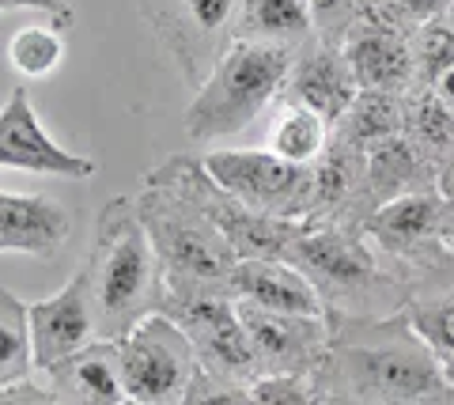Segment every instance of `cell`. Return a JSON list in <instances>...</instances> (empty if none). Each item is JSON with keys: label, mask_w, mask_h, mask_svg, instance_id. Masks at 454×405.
I'll return each mask as SVG.
<instances>
[{"label": "cell", "mask_w": 454, "mask_h": 405, "mask_svg": "<svg viewBox=\"0 0 454 405\" xmlns=\"http://www.w3.org/2000/svg\"><path fill=\"white\" fill-rule=\"evenodd\" d=\"M330 318L325 353L307 375L322 405H450L454 379L405 311Z\"/></svg>", "instance_id": "cell-1"}, {"label": "cell", "mask_w": 454, "mask_h": 405, "mask_svg": "<svg viewBox=\"0 0 454 405\" xmlns=\"http://www.w3.org/2000/svg\"><path fill=\"white\" fill-rule=\"evenodd\" d=\"M83 273L91 284L95 330L103 341H121L137 323L163 311V261L137 216L133 198H114L98 208Z\"/></svg>", "instance_id": "cell-2"}, {"label": "cell", "mask_w": 454, "mask_h": 405, "mask_svg": "<svg viewBox=\"0 0 454 405\" xmlns=\"http://www.w3.org/2000/svg\"><path fill=\"white\" fill-rule=\"evenodd\" d=\"M288 261L315 284L325 315L382 318L409 303L405 273L390 265L356 228L340 223H307L295 235Z\"/></svg>", "instance_id": "cell-3"}, {"label": "cell", "mask_w": 454, "mask_h": 405, "mask_svg": "<svg viewBox=\"0 0 454 405\" xmlns=\"http://www.w3.org/2000/svg\"><path fill=\"white\" fill-rule=\"evenodd\" d=\"M133 201L155 254L163 261L167 296H208V292L231 296L239 254L186 190L148 171Z\"/></svg>", "instance_id": "cell-4"}, {"label": "cell", "mask_w": 454, "mask_h": 405, "mask_svg": "<svg viewBox=\"0 0 454 405\" xmlns=\"http://www.w3.org/2000/svg\"><path fill=\"white\" fill-rule=\"evenodd\" d=\"M295 50L262 46V42H231V50L216 61L205 83L186 106V136L197 144H212L243 133L280 99Z\"/></svg>", "instance_id": "cell-5"}, {"label": "cell", "mask_w": 454, "mask_h": 405, "mask_svg": "<svg viewBox=\"0 0 454 405\" xmlns=\"http://www.w3.org/2000/svg\"><path fill=\"white\" fill-rule=\"evenodd\" d=\"M137 12L190 91L201 88L235 42L239 0H137Z\"/></svg>", "instance_id": "cell-6"}, {"label": "cell", "mask_w": 454, "mask_h": 405, "mask_svg": "<svg viewBox=\"0 0 454 405\" xmlns=\"http://www.w3.org/2000/svg\"><path fill=\"white\" fill-rule=\"evenodd\" d=\"M364 239L405 273H424L454 254V201L443 190H417L375 208L360 223Z\"/></svg>", "instance_id": "cell-7"}, {"label": "cell", "mask_w": 454, "mask_h": 405, "mask_svg": "<svg viewBox=\"0 0 454 405\" xmlns=\"http://www.w3.org/2000/svg\"><path fill=\"white\" fill-rule=\"evenodd\" d=\"M155 175L170 178L175 186H182L190 198L201 205V213L223 231V239L231 243V250L243 258H288V250L295 243L307 223H292V220H273L247 208L235 193H227L216 178L208 175V167L201 156H190V152H175L167 156L160 167H152Z\"/></svg>", "instance_id": "cell-8"}, {"label": "cell", "mask_w": 454, "mask_h": 405, "mask_svg": "<svg viewBox=\"0 0 454 405\" xmlns=\"http://www.w3.org/2000/svg\"><path fill=\"white\" fill-rule=\"evenodd\" d=\"M201 160L208 175L254 213L310 223V213H315V167L292 163L269 148L205 152Z\"/></svg>", "instance_id": "cell-9"}, {"label": "cell", "mask_w": 454, "mask_h": 405, "mask_svg": "<svg viewBox=\"0 0 454 405\" xmlns=\"http://www.w3.org/2000/svg\"><path fill=\"white\" fill-rule=\"evenodd\" d=\"M125 394L140 405H182L201 360L175 318L155 311L118 341Z\"/></svg>", "instance_id": "cell-10"}, {"label": "cell", "mask_w": 454, "mask_h": 405, "mask_svg": "<svg viewBox=\"0 0 454 405\" xmlns=\"http://www.w3.org/2000/svg\"><path fill=\"white\" fill-rule=\"evenodd\" d=\"M163 315L190 333L197 348L201 368L223 379L254 383L258 379V360L247 338L243 315H239V300L227 292H208V296H167Z\"/></svg>", "instance_id": "cell-11"}, {"label": "cell", "mask_w": 454, "mask_h": 405, "mask_svg": "<svg viewBox=\"0 0 454 405\" xmlns=\"http://www.w3.org/2000/svg\"><path fill=\"white\" fill-rule=\"evenodd\" d=\"M239 315L258 360V379L262 375H310L330 341L325 315H284L254 303H239Z\"/></svg>", "instance_id": "cell-12"}, {"label": "cell", "mask_w": 454, "mask_h": 405, "mask_svg": "<svg viewBox=\"0 0 454 405\" xmlns=\"http://www.w3.org/2000/svg\"><path fill=\"white\" fill-rule=\"evenodd\" d=\"M0 167H16V171L50 178H76V183L98 171L95 160L80 156V152H65L42 129L27 88H16L8 95V103L0 106Z\"/></svg>", "instance_id": "cell-13"}, {"label": "cell", "mask_w": 454, "mask_h": 405, "mask_svg": "<svg viewBox=\"0 0 454 405\" xmlns=\"http://www.w3.org/2000/svg\"><path fill=\"white\" fill-rule=\"evenodd\" d=\"M356 95H360V83L352 76V65L340 46L322 42L315 35L292 53V68H288V80H284L280 103L307 106L318 118L337 125Z\"/></svg>", "instance_id": "cell-14"}, {"label": "cell", "mask_w": 454, "mask_h": 405, "mask_svg": "<svg viewBox=\"0 0 454 405\" xmlns=\"http://www.w3.org/2000/svg\"><path fill=\"white\" fill-rule=\"evenodd\" d=\"M27 318H31V348H35V368L50 371L61 364L65 356L80 353L83 345L98 338L95 330V303L88 273H76L57 296L27 303Z\"/></svg>", "instance_id": "cell-15"}, {"label": "cell", "mask_w": 454, "mask_h": 405, "mask_svg": "<svg viewBox=\"0 0 454 405\" xmlns=\"http://www.w3.org/2000/svg\"><path fill=\"white\" fill-rule=\"evenodd\" d=\"M417 190H439V167L402 133V136H394V141L367 152V171H364L360 198H356V205H352L348 223H340V228L360 231V223L372 216L375 208L405 198V193H417Z\"/></svg>", "instance_id": "cell-16"}, {"label": "cell", "mask_w": 454, "mask_h": 405, "mask_svg": "<svg viewBox=\"0 0 454 405\" xmlns=\"http://www.w3.org/2000/svg\"><path fill=\"white\" fill-rule=\"evenodd\" d=\"M73 235V216L46 193L0 190V254L57 258Z\"/></svg>", "instance_id": "cell-17"}, {"label": "cell", "mask_w": 454, "mask_h": 405, "mask_svg": "<svg viewBox=\"0 0 454 405\" xmlns=\"http://www.w3.org/2000/svg\"><path fill=\"white\" fill-rule=\"evenodd\" d=\"M413 35L390 31V27L375 23H356L348 38L340 42L345 58L352 65L360 91H390L405 95L417 88V65H413Z\"/></svg>", "instance_id": "cell-18"}, {"label": "cell", "mask_w": 454, "mask_h": 405, "mask_svg": "<svg viewBox=\"0 0 454 405\" xmlns=\"http://www.w3.org/2000/svg\"><path fill=\"white\" fill-rule=\"evenodd\" d=\"M46 386L53 390L57 405H121L129 401L121 379V353L118 341L95 338L80 353L65 356L61 364L46 371Z\"/></svg>", "instance_id": "cell-19"}, {"label": "cell", "mask_w": 454, "mask_h": 405, "mask_svg": "<svg viewBox=\"0 0 454 405\" xmlns=\"http://www.w3.org/2000/svg\"><path fill=\"white\" fill-rule=\"evenodd\" d=\"M231 296L265 311L284 315H325L315 284L288 258H243L231 273Z\"/></svg>", "instance_id": "cell-20"}, {"label": "cell", "mask_w": 454, "mask_h": 405, "mask_svg": "<svg viewBox=\"0 0 454 405\" xmlns=\"http://www.w3.org/2000/svg\"><path fill=\"white\" fill-rule=\"evenodd\" d=\"M405 315L413 330L435 348L454 379V254L424 273L409 276Z\"/></svg>", "instance_id": "cell-21"}, {"label": "cell", "mask_w": 454, "mask_h": 405, "mask_svg": "<svg viewBox=\"0 0 454 405\" xmlns=\"http://www.w3.org/2000/svg\"><path fill=\"white\" fill-rule=\"evenodd\" d=\"M367 171V152L345 141H330L325 156L315 163V213L310 223H348Z\"/></svg>", "instance_id": "cell-22"}, {"label": "cell", "mask_w": 454, "mask_h": 405, "mask_svg": "<svg viewBox=\"0 0 454 405\" xmlns=\"http://www.w3.org/2000/svg\"><path fill=\"white\" fill-rule=\"evenodd\" d=\"M310 38H315V19L307 0H239L235 42L300 50Z\"/></svg>", "instance_id": "cell-23"}, {"label": "cell", "mask_w": 454, "mask_h": 405, "mask_svg": "<svg viewBox=\"0 0 454 405\" xmlns=\"http://www.w3.org/2000/svg\"><path fill=\"white\" fill-rule=\"evenodd\" d=\"M405 133V95L390 91H360L345 118L333 125V136L360 152H372L379 144Z\"/></svg>", "instance_id": "cell-24"}, {"label": "cell", "mask_w": 454, "mask_h": 405, "mask_svg": "<svg viewBox=\"0 0 454 405\" xmlns=\"http://www.w3.org/2000/svg\"><path fill=\"white\" fill-rule=\"evenodd\" d=\"M330 141H333V125L325 118H318L315 110H307V106L280 103L273 129H269V152H277V156L292 160V163L315 167L325 156Z\"/></svg>", "instance_id": "cell-25"}, {"label": "cell", "mask_w": 454, "mask_h": 405, "mask_svg": "<svg viewBox=\"0 0 454 405\" xmlns=\"http://www.w3.org/2000/svg\"><path fill=\"white\" fill-rule=\"evenodd\" d=\"M405 136L435 167H443L454 156V114L439 103V95L432 88L405 91Z\"/></svg>", "instance_id": "cell-26"}, {"label": "cell", "mask_w": 454, "mask_h": 405, "mask_svg": "<svg viewBox=\"0 0 454 405\" xmlns=\"http://www.w3.org/2000/svg\"><path fill=\"white\" fill-rule=\"evenodd\" d=\"M31 368H35V348H31L27 303L12 296L8 288H0V386L27 379Z\"/></svg>", "instance_id": "cell-27"}, {"label": "cell", "mask_w": 454, "mask_h": 405, "mask_svg": "<svg viewBox=\"0 0 454 405\" xmlns=\"http://www.w3.org/2000/svg\"><path fill=\"white\" fill-rule=\"evenodd\" d=\"M61 61H65L61 27H23V31L8 42V65L31 80L57 73Z\"/></svg>", "instance_id": "cell-28"}, {"label": "cell", "mask_w": 454, "mask_h": 405, "mask_svg": "<svg viewBox=\"0 0 454 405\" xmlns=\"http://www.w3.org/2000/svg\"><path fill=\"white\" fill-rule=\"evenodd\" d=\"M413 65H417V88L432 83L454 65V23L447 16L420 23L413 31Z\"/></svg>", "instance_id": "cell-29"}, {"label": "cell", "mask_w": 454, "mask_h": 405, "mask_svg": "<svg viewBox=\"0 0 454 405\" xmlns=\"http://www.w3.org/2000/svg\"><path fill=\"white\" fill-rule=\"evenodd\" d=\"M450 0H364V12L356 23L390 27V31L413 35L420 23L447 16Z\"/></svg>", "instance_id": "cell-30"}, {"label": "cell", "mask_w": 454, "mask_h": 405, "mask_svg": "<svg viewBox=\"0 0 454 405\" xmlns=\"http://www.w3.org/2000/svg\"><path fill=\"white\" fill-rule=\"evenodd\" d=\"M307 8H310V19H315V35L322 42L340 46L352 27H356L364 0H307Z\"/></svg>", "instance_id": "cell-31"}, {"label": "cell", "mask_w": 454, "mask_h": 405, "mask_svg": "<svg viewBox=\"0 0 454 405\" xmlns=\"http://www.w3.org/2000/svg\"><path fill=\"white\" fill-rule=\"evenodd\" d=\"M182 405H258L254 398L250 383H239V379H223V375H212V371H197L193 386L186 390Z\"/></svg>", "instance_id": "cell-32"}, {"label": "cell", "mask_w": 454, "mask_h": 405, "mask_svg": "<svg viewBox=\"0 0 454 405\" xmlns=\"http://www.w3.org/2000/svg\"><path fill=\"white\" fill-rule=\"evenodd\" d=\"M250 390L258 405H322L307 375H262Z\"/></svg>", "instance_id": "cell-33"}, {"label": "cell", "mask_w": 454, "mask_h": 405, "mask_svg": "<svg viewBox=\"0 0 454 405\" xmlns=\"http://www.w3.org/2000/svg\"><path fill=\"white\" fill-rule=\"evenodd\" d=\"M16 8H27V12H42V16H50L53 27H73L76 23V12L68 0H0V12H16Z\"/></svg>", "instance_id": "cell-34"}, {"label": "cell", "mask_w": 454, "mask_h": 405, "mask_svg": "<svg viewBox=\"0 0 454 405\" xmlns=\"http://www.w3.org/2000/svg\"><path fill=\"white\" fill-rule=\"evenodd\" d=\"M0 405H57L53 390L31 383V379H20V383H8L0 386Z\"/></svg>", "instance_id": "cell-35"}, {"label": "cell", "mask_w": 454, "mask_h": 405, "mask_svg": "<svg viewBox=\"0 0 454 405\" xmlns=\"http://www.w3.org/2000/svg\"><path fill=\"white\" fill-rule=\"evenodd\" d=\"M432 91L439 95V103H443V106L450 110V114H454V65H450L447 73H443V76H439V80L432 83Z\"/></svg>", "instance_id": "cell-36"}, {"label": "cell", "mask_w": 454, "mask_h": 405, "mask_svg": "<svg viewBox=\"0 0 454 405\" xmlns=\"http://www.w3.org/2000/svg\"><path fill=\"white\" fill-rule=\"evenodd\" d=\"M439 190H443L447 198L454 201V156H450L443 167H439Z\"/></svg>", "instance_id": "cell-37"}, {"label": "cell", "mask_w": 454, "mask_h": 405, "mask_svg": "<svg viewBox=\"0 0 454 405\" xmlns=\"http://www.w3.org/2000/svg\"><path fill=\"white\" fill-rule=\"evenodd\" d=\"M447 19L454 23V0H450V8H447Z\"/></svg>", "instance_id": "cell-38"}, {"label": "cell", "mask_w": 454, "mask_h": 405, "mask_svg": "<svg viewBox=\"0 0 454 405\" xmlns=\"http://www.w3.org/2000/svg\"><path fill=\"white\" fill-rule=\"evenodd\" d=\"M121 405H140V401H133V398H129V401H121Z\"/></svg>", "instance_id": "cell-39"}, {"label": "cell", "mask_w": 454, "mask_h": 405, "mask_svg": "<svg viewBox=\"0 0 454 405\" xmlns=\"http://www.w3.org/2000/svg\"><path fill=\"white\" fill-rule=\"evenodd\" d=\"M450 405H454V398H450Z\"/></svg>", "instance_id": "cell-40"}]
</instances>
